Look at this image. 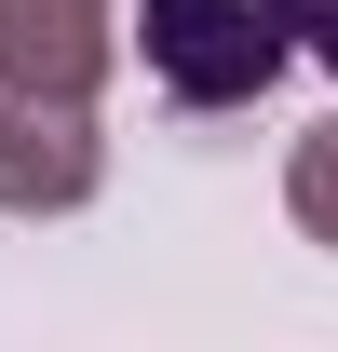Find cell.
Wrapping results in <instances>:
<instances>
[{
    "label": "cell",
    "mask_w": 338,
    "mask_h": 352,
    "mask_svg": "<svg viewBox=\"0 0 338 352\" xmlns=\"http://www.w3.org/2000/svg\"><path fill=\"white\" fill-rule=\"evenodd\" d=\"M135 41H149V82L176 109H244L284 82L297 0H135Z\"/></svg>",
    "instance_id": "obj_1"
},
{
    "label": "cell",
    "mask_w": 338,
    "mask_h": 352,
    "mask_svg": "<svg viewBox=\"0 0 338 352\" xmlns=\"http://www.w3.org/2000/svg\"><path fill=\"white\" fill-rule=\"evenodd\" d=\"M95 176H109L95 95H54V82L0 68V217H82Z\"/></svg>",
    "instance_id": "obj_2"
},
{
    "label": "cell",
    "mask_w": 338,
    "mask_h": 352,
    "mask_svg": "<svg viewBox=\"0 0 338 352\" xmlns=\"http://www.w3.org/2000/svg\"><path fill=\"white\" fill-rule=\"evenodd\" d=\"M109 54H122L109 0H0V68H14V82L95 95V82H109Z\"/></svg>",
    "instance_id": "obj_3"
},
{
    "label": "cell",
    "mask_w": 338,
    "mask_h": 352,
    "mask_svg": "<svg viewBox=\"0 0 338 352\" xmlns=\"http://www.w3.org/2000/svg\"><path fill=\"white\" fill-rule=\"evenodd\" d=\"M284 204H297V230H311V244H338V122H325V135H297Z\"/></svg>",
    "instance_id": "obj_4"
},
{
    "label": "cell",
    "mask_w": 338,
    "mask_h": 352,
    "mask_svg": "<svg viewBox=\"0 0 338 352\" xmlns=\"http://www.w3.org/2000/svg\"><path fill=\"white\" fill-rule=\"evenodd\" d=\"M297 54H325V68H338V0H297Z\"/></svg>",
    "instance_id": "obj_5"
}]
</instances>
